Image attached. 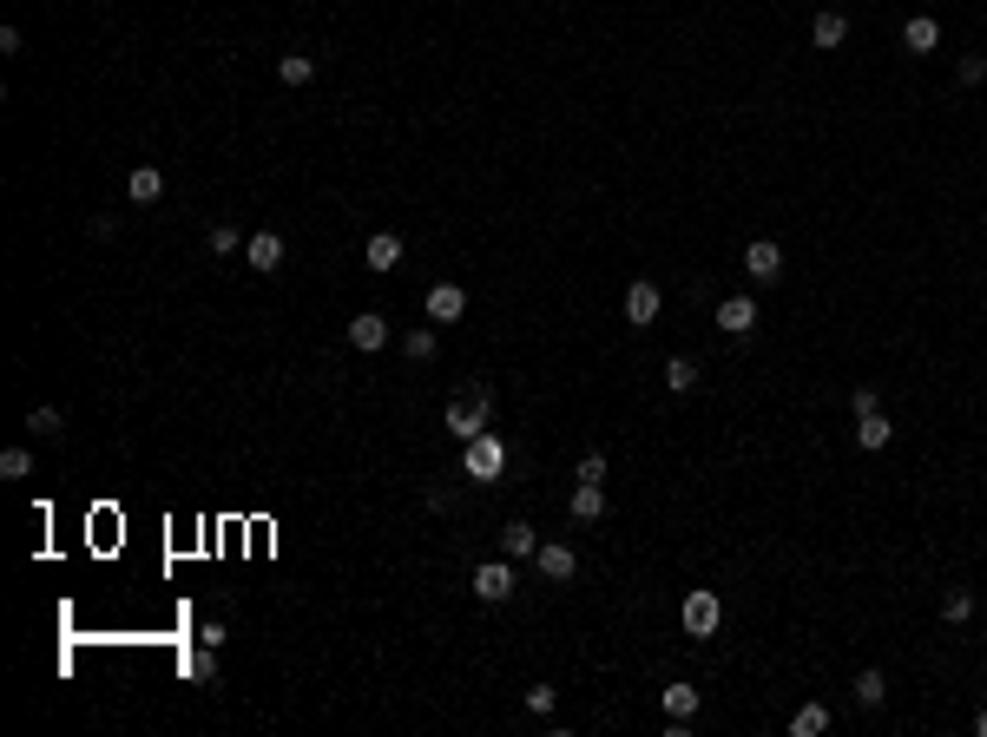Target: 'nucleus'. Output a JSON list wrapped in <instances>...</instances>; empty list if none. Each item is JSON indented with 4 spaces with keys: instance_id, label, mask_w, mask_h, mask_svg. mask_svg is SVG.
<instances>
[{
    "instance_id": "nucleus-1",
    "label": "nucleus",
    "mask_w": 987,
    "mask_h": 737,
    "mask_svg": "<svg viewBox=\"0 0 987 737\" xmlns=\"http://www.w3.org/2000/svg\"><path fill=\"white\" fill-rule=\"evenodd\" d=\"M487 422H494V389H487V382H468V395H455L448 415H441V428H448L455 441L487 435Z\"/></svg>"
},
{
    "instance_id": "nucleus-19",
    "label": "nucleus",
    "mask_w": 987,
    "mask_h": 737,
    "mask_svg": "<svg viewBox=\"0 0 987 737\" xmlns=\"http://www.w3.org/2000/svg\"><path fill=\"white\" fill-rule=\"evenodd\" d=\"M941 619H948V626H968L974 619V593L968 586H948V593H941Z\"/></svg>"
},
{
    "instance_id": "nucleus-24",
    "label": "nucleus",
    "mask_w": 987,
    "mask_h": 737,
    "mask_svg": "<svg viewBox=\"0 0 987 737\" xmlns=\"http://www.w3.org/2000/svg\"><path fill=\"white\" fill-rule=\"evenodd\" d=\"M691 382H698V362H691V356H672V362H665V389H672V395H685Z\"/></svg>"
},
{
    "instance_id": "nucleus-28",
    "label": "nucleus",
    "mask_w": 987,
    "mask_h": 737,
    "mask_svg": "<svg viewBox=\"0 0 987 737\" xmlns=\"http://www.w3.org/2000/svg\"><path fill=\"white\" fill-rule=\"evenodd\" d=\"M27 474H33L27 448H7V455H0V481H27Z\"/></svg>"
},
{
    "instance_id": "nucleus-4",
    "label": "nucleus",
    "mask_w": 987,
    "mask_h": 737,
    "mask_svg": "<svg viewBox=\"0 0 987 737\" xmlns=\"http://www.w3.org/2000/svg\"><path fill=\"white\" fill-rule=\"evenodd\" d=\"M718 626H724V599L711 593V586L685 593V632H691V639H711Z\"/></svg>"
},
{
    "instance_id": "nucleus-29",
    "label": "nucleus",
    "mask_w": 987,
    "mask_h": 737,
    "mask_svg": "<svg viewBox=\"0 0 987 737\" xmlns=\"http://www.w3.org/2000/svg\"><path fill=\"white\" fill-rule=\"evenodd\" d=\"M408 362H435V330H408Z\"/></svg>"
},
{
    "instance_id": "nucleus-21",
    "label": "nucleus",
    "mask_w": 987,
    "mask_h": 737,
    "mask_svg": "<svg viewBox=\"0 0 987 737\" xmlns=\"http://www.w3.org/2000/svg\"><path fill=\"white\" fill-rule=\"evenodd\" d=\"M606 514V494H599V481H580L573 487V520H599Z\"/></svg>"
},
{
    "instance_id": "nucleus-8",
    "label": "nucleus",
    "mask_w": 987,
    "mask_h": 737,
    "mask_svg": "<svg viewBox=\"0 0 987 737\" xmlns=\"http://www.w3.org/2000/svg\"><path fill=\"white\" fill-rule=\"evenodd\" d=\"M244 264H251L257 277L283 270V237H277V231H251V237H244Z\"/></svg>"
},
{
    "instance_id": "nucleus-17",
    "label": "nucleus",
    "mask_w": 987,
    "mask_h": 737,
    "mask_svg": "<svg viewBox=\"0 0 987 737\" xmlns=\"http://www.w3.org/2000/svg\"><path fill=\"white\" fill-rule=\"evenodd\" d=\"M501 553L507 560H533V553H540V534H533L527 520H507L501 527Z\"/></svg>"
},
{
    "instance_id": "nucleus-22",
    "label": "nucleus",
    "mask_w": 987,
    "mask_h": 737,
    "mask_svg": "<svg viewBox=\"0 0 987 737\" xmlns=\"http://www.w3.org/2000/svg\"><path fill=\"white\" fill-rule=\"evenodd\" d=\"M823 731H830V705H803L790 718V737H823Z\"/></svg>"
},
{
    "instance_id": "nucleus-18",
    "label": "nucleus",
    "mask_w": 987,
    "mask_h": 737,
    "mask_svg": "<svg viewBox=\"0 0 987 737\" xmlns=\"http://www.w3.org/2000/svg\"><path fill=\"white\" fill-rule=\"evenodd\" d=\"M902 47H909V53H935L941 47V20L935 14H915L909 27H902Z\"/></svg>"
},
{
    "instance_id": "nucleus-5",
    "label": "nucleus",
    "mask_w": 987,
    "mask_h": 737,
    "mask_svg": "<svg viewBox=\"0 0 987 737\" xmlns=\"http://www.w3.org/2000/svg\"><path fill=\"white\" fill-rule=\"evenodd\" d=\"M658 310H665V297H658V283H632V290H626V323H632V330H652V323H658Z\"/></svg>"
},
{
    "instance_id": "nucleus-32",
    "label": "nucleus",
    "mask_w": 987,
    "mask_h": 737,
    "mask_svg": "<svg viewBox=\"0 0 987 737\" xmlns=\"http://www.w3.org/2000/svg\"><path fill=\"white\" fill-rule=\"evenodd\" d=\"M527 705L533 711H553V685H527Z\"/></svg>"
},
{
    "instance_id": "nucleus-6",
    "label": "nucleus",
    "mask_w": 987,
    "mask_h": 737,
    "mask_svg": "<svg viewBox=\"0 0 987 737\" xmlns=\"http://www.w3.org/2000/svg\"><path fill=\"white\" fill-rule=\"evenodd\" d=\"M349 349H362V356H376V349H389V316H376V310L349 316Z\"/></svg>"
},
{
    "instance_id": "nucleus-14",
    "label": "nucleus",
    "mask_w": 987,
    "mask_h": 737,
    "mask_svg": "<svg viewBox=\"0 0 987 737\" xmlns=\"http://www.w3.org/2000/svg\"><path fill=\"white\" fill-rule=\"evenodd\" d=\"M126 198H132V204H158V198H165V172H158V165H132Z\"/></svg>"
},
{
    "instance_id": "nucleus-25",
    "label": "nucleus",
    "mask_w": 987,
    "mask_h": 737,
    "mask_svg": "<svg viewBox=\"0 0 987 737\" xmlns=\"http://www.w3.org/2000/svg\"><path fill=\"white\" fill-rule=\"evenodd\" d=\"M882 698H889V685H882V672H856V705H862V711H876Z\"/></svg>"
},
{
    "instance_id": "nucleus-20",
    "label": "nucleus",
    "mask_w": 987,
    "mask_h": 737,
    "mask_svg": "<svg viewBox=\"0 0 987 737\" xmlns=\"http://www.w3.org/2000/svg\"><path fill=\"white\" fill-rule=\"evenodd\" d=\"M277 79H283V86H310V79H316V60H310V53H283V60H277Z\"/></svg>"
},
{
    "instance_id": "nucleus-12",
    "label": "nucleus",
    "mask_w": 987,
    "mask_h": 737,
    "mask_svg": "<svg viewBox=\"0 0 987 737\" xmlns=\"http://www.w3.org/2000/svg\"><path fill=\"white\" fill-rule=\"evenodd\" d=\"M362 264L376 270V277H389V270L402 264V237H395V231H376L369 244H362Z\"/></svg>"
},
{
    "instance_id": "nucleus-23",
    "label": "nucleus",
    "mask_w": 987,
    "mask_h": 737,
    "mask_svg": "<svg viewBox=\"0 0 987 737\" xmlns=\"http://www.w3.org/2000/svg\"><path fill=\"white\" fill-rule=\"evenodd\" d=\"M27 428H33V435H60V428H66V415H60L53 402H33V408H27Z\"/></svg>"
},
{
    "instance_id": "nucleus-30",
    "label": "nucleus",
    "mask_w": 987,
    "mask_h": 737,
    "mask_svg": "<svg viewBox=\"0 0 987 737\" xmlns=\"http://www.w3.org/2000/svg\"><path fill=\"white\" fill-rule=\"evenodd\" d=\"M981 79H987V60H981V53H968V60H961V86H981Z\"/></svg>"
},
{
    "instance_id": "nucleus-31",
    "label": "nucleus",
    "mask_w": 987,
    "mask_h": 737,
    "mask_svg": "<svg viewBox=\"0 0 987 737\" xmlns=\"http://www.w3.org/2000/svg\"><path fill=\"white\" fill-rule=\"evenodd\" d=\"M580 481H606V455H599V448H593V455H580Z\"/></svg>"
},
{
    "instance_id": "nucleus-26",
    "label": "nucleus",
    "mask_w": 987,
    "mask_h": 737,
    "mask_svg": "<svg viewBox=\"0 0 987 737\" xmlns=\"http://www.w3.org/2000/svg\"><path fill=\"white\" fill-rule=\"evenodd\" d=\"M244 251V231L237 224H211V257H237Z\"/></svg>"
},
{
    "instance_id": "nucleus-2",
    "label": "nucleus",
    "mask_w": 987,
    "mask_h": 737,
    "mask_svg": "<svg viewBox=\"0 0 987 737\" xmlns=\"http://www.w3.org/2000/svg\"><path fill=\"white\" fill-rule=\"evenodd\" d=\"M501 468H507V441L501 435H474V441H461V474L468 481H501Z\"/></svg>"
},
{
    "instance_id": "nucleus-16",
    "label": "nucleus",
    "mask_w": 987,
    "mask_h": 737,
    "mask_svg": "<svg viewBox=\"0 0 987 737\" xmlns=\"http://www.w3.org/2000/svg\"><path fill=\"white\" fill-rule=\"evenodd\" d=\"M810 40H816V47H823V53H836V47H843V40H849V20L836 14V7H823V14L810 20Z\"/></svg>"
},
{
    "instance_id": "nucleus-27",
    "label": "nucleus",
    "mask_w": 987,
    "mask_h": 737,
    "mask_svg": "<svg viewBox=\"0 0 987 737\" xmlns=\"http://www.w3.org/2000/svg\"><path fill=\"white\" fill-rule=\"evenodd\" d=\"M211 652H218V645H198V652L185 659V672L198 678V685H211V678H218V659H211Z\"/></svg>"
},
{
    "instance_id": "nucleus-10",
    "label": "nucleus",
    "mask_w": 987,
    "mask_h": 737,
    "mask_svg": "<svg viewBox=\"0 0 987 737\" xmlns=\"http://www.w3.org/2000/svg\"><path fill=\"white\" fill-rule=\"evenodd\" d=\"M533 566H540V573H547V580H573V573H580V560H573V547H566V540H540V553H533Z\"/></svg>"
},
{
    "instance_id": "nucleus-9",
    "label": "nucleus",
    "mask_w": 987,
    "mask_h": 737,
    "mask_svg": "<svg viewBox=\"0 0 987 737\" xmlns=\"http://www.w3.org/2000/svg\"><path fill=\"white\" fill-rule=\"evenodd\" d=\"M744 277H751V283H777V277H784V251H777L770 237H757L751 251H744Z\"/></svg>"
},
{
    "instance_id": "nucleus-7",
    "label": "nucleus",
    "mask_w": 987,
    "mask_h": 737,
    "mask_svg": "<svg viewBox=\"0 0 987 737\" xmlns=\"http://www.w3.org/2000/svg\"><path fill=\"white\" fill-rule=\"evenodd\" d=\"M422 310H428V323H461V316H468V290H461V283H435Z\"/></svg>"
},
{
    "instance_id": "nucleus-13",
    "label": "nucleus",
    "mask_w": 987,
    "mask_h": 737,
    "mask_svg": "<svg viewBox=\"0 0 987 737\" xmlns=\"http://www.w3.org/2000/svg\"><path fill=\"white\" fill-rule=\"evenodd\" d=\"M889 441H895V422L882 415V408L856 415V448H869V455H876V448H889Z\"/></svg>"
},
{
    "instance_id": "nucleus-3",
    "label": "nucleus",
    "mask_w": 987,
    "mask_h": 737,
    "mask_svg": "<svg viewBox=\"0 0 987 737\" xmlns=\"http://www.w3.org/2000/svg\"><path fill=\"white\" fill-rule=\"evenodd\" d=\"M514 586H520V573H514V560H481L474 566V593L487 599V606H501V599H514Z\"/></svg>"
},
{
    "instance_id": "nucleus-15",
    "label": "nucleus",
    "mask_w": 987,
    "mask_h": 737,
    "mask_svg": "<svg viewBox=\"0 0 987 737\" xmlns=\"http://www.w3.org/2000/svg\"><path fill=\"white\" fill-rule=\"evenodd\" d=\"M658 705H665V718H672V724H685V718H698L705 698H698V685H665V691H658Z\"/></svg>"
},
{
    "instance_id": "nucleus-11",
    "label": "nucleus",
    "mask_w": 987,
    "mask_h": 737,
    "mask_svg": "<svg viewBox=\"0 0 987 737\" xmlns=\"http://www.w3.org/2000/svg\"><path fill=\"white\" fill-rule=\"evenodd\" d=\"M718 330L724 336H751L757 330V297H724L718 303Z\"/></svg>"
},
{
    "instance_id": "nucleus-33",
    "label": "nucleus",
    "mask_w": 987,
    "mask_h": 737,
    "mask_svg": "<svg viewBox=\"0 0 987 737\" xmlns=\"http://www.w3.org/2000/svg\"><path fill=\"white\" fill-rule=\"evenodd\" d=\"M974 731H981V737H987V705H981V711H974Z\"/></svg>"
}]
</instances>
